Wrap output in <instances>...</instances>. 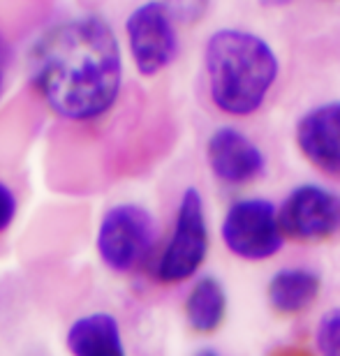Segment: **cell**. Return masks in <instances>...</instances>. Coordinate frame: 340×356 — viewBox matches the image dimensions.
Segmentation results:
<instances>
[{"label":"cell","instance_id":"6da1fadb","mask_svg":"<svg viewBox=\"0 0 340 356\" xmlns=\"http://www.w3.org/2000/svg\"><path fill=\"white\" fill-rule=\"evenodd\" d=\"M33 81L60 118L93 120L107 113L123 81L111 26L97 17H76L49 28L33 49Z\"/></svg>","mask_w":340,"mask_h":356},{"label":"cell","instance_id":"7a4b0ae2","mask_svg":"<svg viewBox=\"0 0 340 356\" xmlns=\"http://www.w3.org/2000/svg\"><path fill=\"white\" fill-rule=\"evenodd\" d=\"M209 90L216 106L229 116H250L264 104L278 79V56L259 35L222 28L204 51Z\"/></svg>","mask_w":340,"mask_h":356},{"label":"cell","instance_id":"3957f363","mask_svg":"<svg viewBox=\"0 0 340 356\" xmlns=\"http://www.w3.org/2000/svg\"><path fill=\"white\" fill-rule=\"evenodd\" d=\"M155 234L158 227L144 206L118 204L104 213L97 229V252L104 266L116 273H127L148 257Z\"/></svg>","mask_w":340,"mask_h":356},{"label":"cell","instance_id":"277c9868","mask_svg":"<svg viewBox=\"0 0 340 356\" xmlns=\"http://www.w3.org/2000/svg\"><path fill=\"white\" fill-rule=\"evenodd\" d=\"M209 252V227H207V211H204V199L200 190L188 188L183 192L179 213H176V225L169 243L158 261L160 282L176 284L188 277H193L204 264Z\"/></svg>","mask_w":340,"mask_h":356},{"label":"cell","instance_id":"5b68a950","mask_svg":"<svg viewBox=\"0 0 340 356\" xmlns=\"http://www.w3.org/2000/svg\"><path fill=\"white\" fill-rule=\"evenodd\" d=\"M220 234L227 250L248 261L271 259L285 241L278 211L266 199L234 202L222 220Z\"/></svg>","mask_w":340,"mask_h":356},{"label":"cell","instance_id":"8992f818","mask_svg":"<svg viewBox=\"0 0 340 356\" xmlns=\"http://www.w3.org/2000/svg\"><path fill=\"white\" fill-rule=\"evenodd\" d=\"M174 12L167 3L148 0L127 17V47L139 74L155 76L169 67L179 54Z\"/></svg>","mask_w":340,"mask_h":356},{"label":"cell","instance_id":"52a82bcc","mask_svg":"<svg viewBox=\"0 0 340 356\" xmlns=\"http://www.w3.org/2000/svg\"><path fill=\"white\" fill-rule=\"evenodd\" d=\"M282 234L301 243L334 238L340 234V195L322 185L294 188L282 202L280 211Z\"/></svg>","mask_w":340,"mask_h":356},{"label":"cell","instance_id":"ba28073f","mask_svg":"<svg viewBox=\"0 0 340 356\" xmlns=\"http://www.w3.org/2000/svg\"><path fill=\"white\" fill-rule=\"evenodd\" d=\"M296 144L310 165L340 178V102L308 111L296 123Z\"/></svg>","mask_w":340,"mask_h":356},{"label":"cell","instance_id":"9c48e42d","mask_svg":"<svg viewBox=\"0 0 340 356\" xmlns=\"http://www.w3.org/2000/svg\"><path fill=\"white\" fill-rule=\"evenodd\" d=\"M207 158L211 172L229 185H245L254 181L261 176L266 165L259 148L234 127H220L211 134Z\"/></svg>","mask_w":340,"mask_h":356},{"label":"cell","instance_id":"30bf717a","mask_svg":"<svg viewBox=\"0 0 340 356\" xmlns=\"http://www.w3.org/2000/svg\"><path fill=\"white\" fill-rule=\"evenodd\" d=\"M67 347L74 356H125L116 317L93 312L70 326Z\"/></svg>","mask_w":340,"mask_h":356},{"label":"cell","instance_id":"8fae6325","mask_svg":"<svg viewBox=\"0 0 340 356\" xmlns=\"http://www.w3.org/2000/svg\"><path fill=\"white\" fill-rule=\"evenodd\" d=\"M320 275L310 268H282L268 282V303L278 315H299L320 296Z\"/></svg>","mask_w":340,"mask_h":356},{"label":"cell","instance_id":"7c38bea8","mask_svg":"<svg viewBox=\"0 0 340 356\" xmlns=\"http://www.w3.org/2000/svg\"><path fill=\"white\" fill-rule=\"evenodd\" d=\"M227 315V294L220 280L216 277H202L190 289L186 301V317L190 329L197 333H213L222 326Z\"/></svg>","mask_w":340,"mask_h":356},{"label":"cell","instance_id":"4fadbf2b","mask_svg":"<svg viewBox=\"0 0 340 356\" xmlns=\"http://www.w3.org/2000/svg\"><path fill=\"white\" fill-rule=\"evenodd\" d=\"M315 345L320 356H340V308L322 315L315 331Z\"/></svg>","mask_w":340,"mask_h":356},{"label":"cell","instance_id":"5bb4252c","mask_svg":"<svg viewBox=\"0 0 340 356\" xmlns=\"http://www.w3.org/2000/svg\"><path fill=\"white\" fill-rule=\"evenodd\" d=\"M209 0H167L169 10L174 12L176 19L181 21H195L204 14V7H207Z\"/></svg>","mask_w":340,"mask_h":356},{"label":"cell","instance_id":"9a60e30c","mask_svg":"<svg viewBox=\"0 0 340 356\" xmlns=\"http://www.w3.org/2000/svg\"><path fill=\"white\" fill-rule=\"evenodd\" d=\"M14 216H17V199H14V192L7 188L5 183H0V234L12 225Z\"/></svg>","mask_w":340,"mask_h":356},{"label":"cell","instance_id":"2e32d148","mask_svg":"<svg viewBox=\"0 0 340 356\" xmlns=\"http://www.w3.org/2000/svg\"><path fill=\"white\" fill-rule=\"evenodd\" d=\"M7 63H10V56H7V44H5V40L0 38V95H3L5 79H7Z\"/></svg>","mask_w":340,"mask_h":356},{"label":"cell","instance_id":"e0dca14e","mask_svg":"<svg viewBox=\"0 0 340 356\" xmlns=\"http://www.w3.org/2000/svg\"><path fill=\"white\" fill-rule=\"evenodd\" d=\"M287 3H292V0H261V5H266V7H282Z\"/></svg>","mask_w":340,"mask_h":356},{"label":"cell","instance_id":"ac0fdd59","mask_svg":"<svg viewBox=\"0 0 340 356\" xmlns=\"http://www.w3.org/2000/svg\"><path fill=\"white\" fill-rule=\"evenodd\" d=\"M195 356H220V354L213 352V350H209V347H207V350H200V352H197Z\"/></svg>","mask_w":340,"mask_h":356}]
</instances>
